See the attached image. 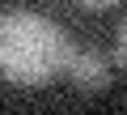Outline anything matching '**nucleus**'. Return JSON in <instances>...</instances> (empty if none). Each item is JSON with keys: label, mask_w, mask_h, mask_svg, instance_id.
<instances>
[{"label": "nucleus", "mask_w": 127, "mask_h": 115, "mask_svg": "<svg viewBox=\"0 0 127 115\" xmlns=\"http://www.w3.org/2000/svg\"><path fill=\"white\" fill-rule=\"evenodd\" d=\"M68 47H72L68 30L51 21L47 13H34V9L0 13V77L9 85L34 90L55 81L64 73Z\"/></svg>", "instance_id": "f257e3e1"}, {"label": "nucleus", "mask_w": 127, "mask_h": 115, "mask_svg": "<svg viewBox=\"0 0 127 115\" xmlns=\"http://www.w3.org/2000/svg\"><path fill=\"white\" fill-rule=\"evenodd\" d=\"M64 73H68V77H72L81 90H106V85H110V60H106L97 47H89V43L68 47Z\"/></svg>", "instance_id": "f03ea898"}, {"label": "nucleus", "mask_w": 127, "mask_h": 115, "mask_svg": "<svg viewBox=\"0 0 127 115\" xmlns=\"http://www.w3.org/2000/svg\"><path fill=\"white\" fill-rule=\"evenodd\" d=\"M123 43H127V30L119 26V30H114V64H123V60H127V47H123Z\"/></svg>", "instance_id": "7ed1b4c3"}, {"label": "nucleus", "mask_w": 127, "mask_h": 115, "mask_svg": "<svg viewBox=\"0 0 127 115\" xmlns=\"http://www.w3.org/2000/svg\"><path fill=\"white\" fill-rule=\"evenodd\" d=\"M76 4H85V9H110V4H119V0H76Z\"/></svg>", "instance_id": "20e7f679"}]
</instances>
